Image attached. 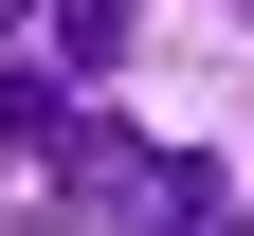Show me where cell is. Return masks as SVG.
I'll return each instance as SVG.
<instances>
[{
	"instance_id": "3",
	"label": "cell",
	"mask_w": 254,
	"mask_h": 236,
	"mask_svg": "<svg viewBox=\"0 0 254 236\" xmlns=\"http://www.w3.org/2000/svg\"><path fill=\"white\" fill-rule=\"evenodd\" d=\"M164 236H254V218H236V200H182V218H164Z\"/></svg>"
},
{
	"instance_id": "4",
	"label": "cell",
	"mask_w": 254,
	"mask_h": 236,
	"mask_svg": "<svg viewBox=\"0 0 254 236\" xmlns=\"http://www.w3.org/2000/svg\"><path fill=\"white\" fill-rule=\"evenodd\" d=\"M18 18H37V0H0V37H18Z\"/></svg>"
},
{
	"instance_id": "2",
	"label": "cell",
	"mask_w": 254,
	"mask_h": 236,
	"mask_svg": "<svg viewBox=\"0 0 254 236\" xmlns=\"http://www.w3.org/2000/svg\"><path fill=\"white\" fill-rule=\"evenodd\" d=\"M0 146L55 163V146H73V91H55V73H0Z\"/></svg>"
},
{
	"instance_id": "1",
	"label": "cell",
	"mask_w": 254,
	"mask_h": 236,
	"mask_svg": "<svg viewBox=\"0 0 254 236\" xmlns=\"http://www.w3.org/2000/svg\"><path fill=\"white\" fill-rule=\"evenodd\" d=\"M127 37H145V0H55V73H109Z\"/></svg>"
}]
</instances>
